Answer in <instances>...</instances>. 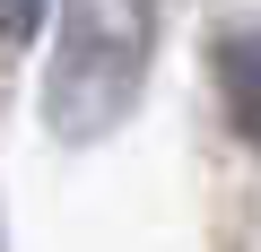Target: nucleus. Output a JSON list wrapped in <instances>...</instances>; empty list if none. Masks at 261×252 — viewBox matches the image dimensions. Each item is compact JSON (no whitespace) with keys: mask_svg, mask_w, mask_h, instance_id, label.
Here are the masks:
<instances>
[{"mask_svg":"<svg viewBox=\"0 0 261 252\" xmlns=\"http://www.w3.org/2000/svg\"><path fill=\"white\" fill-rule=\"evenodd\" d=\"M148 52H157V9L148 0H61L53 70H44L53 139L87 148V139L122 131V113L148 87Z\"/></svg>","mask_w":261,"mask_h":252,"instance_id":"obj_1","label":"nucleus"},{"mask_svg":"<svg viewBox=\"0 0 261 252\" xmlns=\"http://www.w3.org/2000/svg\"><path fill=\"white\" fill-rule=\"evenodd\" d=\"M218 87H226V122L261 148V26H226L218 35Z\"/></svg>","mask_w":261,"mask_h":252,"instance_id":"obj_2","label":"nucleus"},{"mask_svg":"<svg viewBox=\"0 0 261 252\" xmlns=\"http://www.w3.org/2000/svg\"><path fill=\"white\" fill-rule=\"evenodd\" d=\"M44 18H53V0H0V44H35Z\"/></svg>","mask_w":261,"mask_h":252,"instance_id":"obj_3","label":"nucleus"}]
</instances>
